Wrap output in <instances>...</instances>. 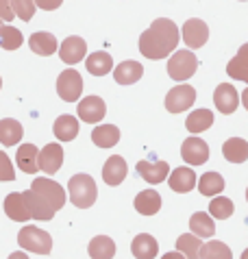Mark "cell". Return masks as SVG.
Masks as SVG:
<instances>
[{
    "mask_svg": "<svg viewBox=\"0 0 248 259\" xmlns=\"http://www.w3.org/2000/svg\"><path fill=\"white\" fill-rule=\"evenodd\" d=\"M137 44H140V53L146 59H152V61L166 59L170 53H174V48L179 44V28L172 20L157 18L150 24V28H146L140 35Z\"/></svg>",
    "mask_w": 248,
    "mask_h": 259,
    "instance_id": "obj_1",
    "label": "cell"
},
{
    "mask_svg": "<svg viewBox=\"0 0 248 259\" xmlns=\"http://www.w3.org/2000/svg\"><path fill=\"white\" fill-rule=\"evenodd\" d=\"M68 194L72 205H76L78 209H87L96 203V183L90 175H74L68 181Z\"/></svg>",
    "mask_w": 248,
    "mask_h": 259,
    "instance_id": "obj_2",
    "label": "cell"
},
{
    "mask_svg": "<svg viewBox=\"0 0 248 259\" xmlns=\"http://www.w3.org/2000/svg\"><path fill=\"white\" fill-rule=\"evenodd\" d=\"M198 70V59L192 50H177L170 59H168V74L174 81H187Z\"/></svg>",
    "mask_w": 248,
    "mask_h": 259,
    "instance_id": "obj_3",
    "label": "cell"
},
{
    "mask_svg": "<svg viewBox=\"0 0 248 259\" xmlns=\"http://www.w3.org/2000/svg\"><path fill=\"white\" fill-rule=\"evenodd\" d=\"M18 244H20V248L31 250V253H37V255H48L53 250V237L46 231H42L37 227H31V225L24 227L18 233Z\"/></svg>",
    "mask_w": 248,
    "mask_h": 259,
    "instance_id": "obj_4",
    "label": "cell"
},
{
    "mask_svg": "<svg viewBox=\"0 0 248 259\" xmlns=\"http://www.w3.org/2000/svg\"><path fill=\"white\" fill-rule=\"evenodd\" d=\"M31 190L37 192L55 211H59L61 207L65 205V192L57 181H50V179H46V177H39V179H35L33 181Z\"/></svg>",
    "mask_w": 248,
    "mask_h": 259,
    "instance_id": "obj_5",
    "label": "cell"
},
{
    "mask_svg": "<svg viewBox=\"0 0 248 259\" xmlns=\"http://www.w3.org/2000/svg\"><path fill=\"white\" fill-rule=\"evenodd\" d=\"M57 92L65 103H76L83 94V78L76 70H63L57 78Z\"/></svg>",
    "mask_w": 248,
    "mask_h": 259,
    "instance_id": "obj_6",
    "label": "cell"
},
{
    "mask_svg": "<svg viewBox=\"0 0 248 259\" xmlns=\"http://www.w3.org/2000/svg\"><path fill=\"white\" fill-rule=\"evenodd\" d=\"M196 100V90L192 85H179L168 92L166 96V109L170 113H181V111H187L189 107L194 105Z\"/></svg>",
    "mask_w": 248,
    "mask_h": 259,
    "instance_id": "obj_7",
    "label": "cell"
},
{
    "mask_svg": "<svg viewBox=\"0 0 248 259\" xmlns=\"http://www.w3.org/2000/svg\"><path fill=\"white\" fill-rule=\"evenodd\" d=\"M181 35H183V41L187 44V48L196 50V48L205 46V41L209 39V26L202 22V20L192 18V20H187V22L183 24V31H181Z\"/></svg>",
    "mask_w": 248,
    "mask_h": 259,
    "instance_id": "obj_8",
    "label": "cell"
},
{
    "mask_svg": "<svg viewBox=\"0 0 248 259\" xmlns=\"http://www.w3.org/2000/svg\"><path fill=\"white\" fill-rule=\"evenodd\" d=\"M181 157L189 165H202L209 159V146L200 138H187L181 146Z\"/></svg>",
    "mask_w": 248,
    "mask_h": 259,
    "instance_id": "obj_9",
    "label": "cell"
},
{
    "mask_svg": "<svg viewBox=\"0 0 248 259\" xmlns=\"http://www.w3.org/2000/svg\"><path fill=\"white\" fill-rule=\"evenodd\" d=\"M78 118L83 122H90V124H96L105 118L107 113V107H105V100L100 96H87L78 103Z\"/></svg>",
    "mask_w": 248,
    "mask_h": 259,
    "instance_id": "obj_10",
    "label": "cell"
},
{
    "mask_svg": "<svg viewBox=\"0 0 248 259\" xmlns=\"http://www.w3.org/2000/svg\"><path fill=\"white\" fill-rule=\"evenodd\" d=\"M214 103H216V107H218V111H222L224 116H229V113L235 111L237 105H239L237 90L233 88V85H229V83L218 85L216 92H214Z\"/></svg>",
    "mask_w": 248,
    "mask_h": 259,
    "instance_id": "obj_11",
    "label": "cell"
},
{
    "mask_svg": "<svg viewBox=\"0 0 248 259\" xmlns=\"http://www.w3.org/2000/svg\"><path fill=\"white\" fill-rule=\"evenodd\" d=\"M137 175H140L146 183L157 185V183H161L168 179V175H170V165H168L166 161H157V163L140 161L137 163Z\"/></svg>",
    "mask_w": 248,
    "mask_h": 259,
    "instance_id": "obj_12",
    "label": "cell"
},
{
    "mask_svg": "<svg viewBox=\"0 0 248 259\" xmlns=\"http://www.w3.org/2000/svg\"><path fill=\"white\" fill-rule=\"evenodd\" d=\"M63 163V148L59 144H48V146L42 148L39 153V170H44L46 175H55L59 172Z\"/></svg>",
    "mask_w": 248,
    "mask_h": 259,
    "instance_id": "obj_13",
    "label": "cell"
},
{
    "mask_svg": "<svg viewBox=\"0 0 248 259\" xmlns=\"http://www.w3.org/2000/svg\"><path fill=\"white\" fill-rule=\"evenodd\" d=\"M85 53H87V46L81 37H76V35H70L68 39L61 44L59 48V57L63 63H70V66H74L81 59H85Z\"/></svg>",
    "mask_w": 248,
    "mask_h": 259,
    "instance_id": "obj_14",
    "label": "cell"
},
{
    "mask_svg": "<svg viewBox=\"0 0 248 259\" xmlns=\"http://www.w3.org/2000/svg\"><path fill=\"white\" fill-rule=\"evenodd\" d=\"M170 190L172 192H179V194H185L189 190H194V185L198 183V177L194 175L192 168H185V165H181V168H174L170 172Z\"/></svg>",
    "mask_w": 248,
    "mask_h": 259,
    "instance_id": "obj_15",
    "label": "cell"
},
{
    "mask_svg": "<svg viewBox=\"0 0 248 259\" xmlns=\"http://www.w3.org/2000/svg\"><path fill=\"white\" fill-rule=\"evenodd\" d=\"M127 172H129L127 161H124L120 155L109 157L103 165V179L107 185H120L124 179H127Z\"/></svg>",
    "mask_w": 248,
    "mask_h": 259,
    "instance_id": "obj_16",
    "label": "cell"
},
{
    "mask_svg": "<svg viewBox=\"0 0 248 259\" xmlns=\"http://www.w3.org/2000/svg\"><path fill=\"white\" fill-rule=\"evenodd\" d=\"M16 161H18V168L26 175H35L39 170V150L37 146L33 144H22L18 148V155H16Z\"/></svg>",
    "mask_w": 248,
    "mask_h": 259,
    "instance_id": "obj_17",
    "label": "cell"
},
{
    "mask_svg": "<svg viewBox=\"0 0 248 259\" xmlns=\"http://www.w3.org/2000/svg\"><path fill=\"white\" fill-rule=\"evenodd\" d=\"M22 194H24V200H26V205H28V211H31V218H35V220H50L55 215V209L39 196L37 192L26 190V192H22Z\"/></svg>",
    "mask_w": 248,
    "mask_h": 259,
    "instance_id": "obj_18",
    "label": "cell"
},
{
    "mask_svg": "<svg viewBox=\"0 0 248 259\" xmlns=\"http://www.w3.org/2000/svg\"><path fill=\"white\" fill-rule=\"evenodd\" d=\"M5 211L11 220H18V222H24L31 218V211H28V205L24 200V194H18V192H11L9 196L5 198Z\"/></svg>",
    "mask_w": 248,
    "mask_h": 259,
    "instance_id": "obj_19",
    "label": "cell"
},
{
    "mask_svg": "<svg viewBox=\"0 0 248 259\" xmlns=\"http://www.w3.org/2000/svg\"><path fill=\"white\" fill-rule=\"evenodd\" d=\"M142 74H144V68L140 61H122L120 66L113 70V78H115V83H120V85H133L140 81Z\"/></svg>",
    "mask_w": 248,
    "mask_h": 259,
    "instance_id": "obj_20",
    "label": "cell"
},
{
    "mask_svg": "<svg viewBox=\"0 0 248 259\" xmlns=\"http://www.w3.org/2000/svg\"><path fill=\"white\" fill-rule=\"evenodd\" d=\"M85 68L94 76H105L113 70V59L109 53H105V50H98V53H92L85 59Z\"/></svg>",
    "mask_w": 248,
    "mask_h": 259,
    "instance_id": "obj_21",
    "label": "cell"
},
{
    "mask_svg": "<svg viewBox=\"0 0 248 259\" xmlns=\"http://www.w3.org/2000/svg\"><path fill=\"white\" fill-rule=\"evenodd\" d=\"M135 209L142 215H155L159 209H161V196L155 190H144L135 196Z\"/></svg>",
    "mask_w": 248,
    "mask_h": 259,
    "instance_id": "obj_22",
    "label": "cell"
},
{
    "mask_svg": "<svg viewBox=\"0 0 248 259\" xmlns=\"http://www.w3.org/2000/svg\"><path fill=\"white\" fill-rule=\"evenodd\" d=\"M131 250L137 259H155L159 253V246H157V240L148 233H140L131 244Z\"/></svg>",
    "mask_w": 248,
    "mask_h": 259,
    "instance_id": "obj_23",
    "label": "cell"
},
{
    "mask_svg": "<svg viewBox=\"0 0 248 259\" xmlns=\"http://www.w3.org/2000/svg\"><path fill=\"white\" fill-rule=\"evenodd\" d=\"M222 155L227 157V161L231 163H244L248 159V142L242 138H231L224 142Z\"/></svg>",
    "mask_w": 248,
    "mask_h": 259,
    "instance_id": "obj_24",
    "label": "cell"
},
{
    "mask_svg": "<svg viewBox=\"0 0 248 259\" xmlns=\"http://www.w3.org/2000/svg\"><path fill=\"white\" fill-rule=\"evenodd\" d=\"M28 46L35 55H42V57H48L57 50V39L53 33H46V31H39V33H33L31 39H28Z\"/></svg>",
    "mask_w": 248,
    "mask_h": 259,
    "instance_id": "obj_25",
    "label": "cell"
},
{
    "mask_svg": "<svg viewBox=\"0 0 248 259\" xmlns=\"http://www.w3.org/2000/svg\"><path fill=\"white\" fill-rule=\"evenodd\" d=\"M118 140H120V131L113 124H100L92 131V142L100 148H111L118 144Z\"/></svg>",
    "mask_w": 248,
    "mask_h": 259,
    "instance_id": "obj_26",
    "label": "cell"
},
{
    "mask_svg": "<svg viewBox=\"0 0 248 259\" xmlns=\"http://www.w3.org/2000/svg\"><path fill=\"white\" fill-rule=\"evenodd\" d=\"M55 135L59 142H72L78 135V120L74 116H59L55 120Z\"/></svg>",
    "mask_w": 248,
    "mask_h": 259,
    "instance_id": "obj_27",
    "label": "cell"
},
{
    "mask_svg": "<svg viewBox=\"0 0 248 259\" xmlns=\"http://www.w3.org/2000/svg\"><path fill=\"white\" fill-rule=\"evenodd\" d=\"M22 124L18 120L13 118H5L0 120V142H3V146H13V144H18L22 140Z\"/></svg>",
    "mask_w": 248,
    "mask_h": 259,
    "instance_id": "obj_28",
    "label": "cell"
},
{
    "mask_svg": "<svg viewBox=\"0 0 248 259\" xmlns=\"http://www.w3.org/2000/svg\"><path fill=\"white\" fill-rule=\"evenodd\" d=\"M189 229L192 233L198 237H211L216 233V225H214V215H209L207 211H198L189 218Z\"/></svg>",
    "mask_w": 248,
    "mask_h": 259,
    "instance_id": "obj_29",
    "label": "cell"
},
{
    "mask_svg": "<svg viewBox=\"0 0 248 259\" xmlns=\"http://www.w3.org/2000/svg\"><path fill=\"white\" fill-rule=\"evenodd\" d=\"M115 242L107 235H98L90 242V257L92 259H113Z\"/></svg>",
    "mask_w": 248,
    "mask_h": 259,
    "instance_id": "obj_30",
    "label": "cell"
},
{
    "mask_svg": "<svg viewBox=\"0 0 248 259\" xmlns=\"http://www.w3.org/2000/svg\"><path fill=\"white\" fill-rule=\"evenodd\" d=\"M214 124V113L209 109H198V111H192L185 120V126L189 133H202V131H209V126Z\"/></svg>",
    "mask_w": 248,
    "mask_h": 259,
    "instance_id": "obj_31",
    "label": "cell"
},
{
    "mask_svg": "<svg viewBox=\"0 0 248 259\" xmlns=\"http://www.w3.org/2000/svg\"><path fill=\"white\" fill-rule=\"evenodd\" d=\"M198 190L202 196H218L224 190V179L218 172H205L198 181Z\"/></svg>",
    "mask_w": 248,
    "mask_h": 259,
    "instance_id": "obj_32",
    "label": "cell"
},
{
    "mask_svg": "<svg viewBox=\"0 0 248 259\" xmlns=\"http://www.w3.org/2000/svg\"><path fill=\"white\" fill-rule=\"evenodd\" d=\"M202 246H205V244H200V237L192 235V233H185L177 240V250H181L187 259H200Z\"/></svg>",
    "mask_w": 248,
    "mask_h": 259,
    "instance_id": "obj_33",
    "label": "cell"
},
{
    "mask_svg": "<svg viewBox=\"0 0 248 259\" xmlns=\"http://www.w3.org/2000/svg\"><path fill=\"white\" fill-rule=\"evenodd\" d=\"M200 259H233V253H231V248L224 242L211 240V242H207L205 246H202Z\"/></svg>",
    "mask_w": 248,
    "mask_h": 259,
    "instance_id": "obj_34",
    "label": "cell"
},
{
    "mask_svg": "<svg viewBox=\"0 0 248 259\" xmlns=\"http://www.w3.org/2000/svg\"><path fill=\"white\" fill-rule=\"evenodd\" d=\"M233 211H235V205H233V200L227 198V196H218L209 203V213L214 215V218L218 220H227L233 215Z\"/></svg>",
    "mask_w": 248,
    "mask_h": 259,
    "instance_id": "obj_35",
    "label": "cell"
},
{
    "mask_svg": "<svg viewBox=\"0 0 248 259\" xmlns=\"http://www.w3.org/2000/svg\"><path fill=\"white\" fill-rule=\"evenodd\" d=\"M22 33L18 31L16 26H9L5 24L3 28H0V46H3L5 50H16L22 46Z\"/></svg>",
    "mask_w": 248,
    "mask_h": 259,
    "instance_id": "obj_36",
    "label": "cell"
},
{
    "mask_svg": "<svg viewBox=\"0 0 248 259\" xmlns=\"http://www.w3.org/2000/svg\"><path fill=\"white\" fill-rule=\"evenodd\" d=\"M227 74H229L231 78H235V81L248 83V63L242 61V59H239V57L235 55V57H233V59L227 63Z\"/></svg>",
    "mask_w": 248,
    "mask_h": 259,
    "instance_id": "obj_37",
    "label": "cell"
},
{
    "mask_svg": "<svg viewBox=\"0 0 248 259\" xmlns=\"http://www.w3.org/2000/svg\"><path fill=\"white\" fill-rule=\"evenodd\" d=\"M11 7L16 11V16L22 18L24 22H28L35 13V0H11Z\"/></svg>",
    "mask_w": 248,
    "mask_h": 259,
    "instance_id": "obj_38",
    "label": "cell"
},
{
    "mask_svg": "<svg viewBox=\"0 0 248 259\" xmlns=\"http://www.w3.org/2000/svg\"><path fill=\"white\" fill-rule=\"evenodd\" d=\"M0 16H3L5 22H9V20L16 16V11H13V7H11V0H0Z\"/></svg>",
    "mask_w": 248,
    "mask_h": 259,
    "instance_id": "obj_39",
    "label": "cell"
},
{
    "mask_svg": "<svg viewBox=\"0 0 248 259\" xmlns=\"http://www.w3.org/2000/svg\"><path fill=\"white\" fill-rule=\"evenodd\" d=\"M63 0H35V5L39 7V9L44 11H55V9H59Z\"/></svg>",
    "mask_w": 248,
    "mask_h": 259,
    "instance_id": "obj_40",
    "label": "cell"
},
{
    "mask_svg": "<svg viewBox=\"0 0 248 259\" xmlns=\"http://www.w3.org/2000/svg\"><path fill=\"white\" fill-rule=\"evenodd\" d=\"M161 259H187V257L181 253V250H174V253H166Z\"/></svg>",
    "mask_w": 248,
    "mask_h": 259,
    "instance_id": "obj_41",
    "label": "cell"
},
{
    "mask_svg": "<svg viewBox=\"0 0 248 259\" xmlns=\"http://www.w3.org/2000/svg\"><path fill=\"white\" fill-rule=\"evenodd\" d=\"M237 57H239L242 61H246V63H248V44H244L242 48L237 50Z\"/></svg>",
    "mask_w": 248,
    "mask_h": 259,
    "instance_id": "obj_42",
    "label": "cell"
},
{
    "mask_svg": "<svg viewBox=\"0 0 248 259\" xmlns=\"http://www.w3.org/2000/svg\"><path fill=\"white\" fill-rule=\"evenodd\" d=\"M9 259H28V257H26V253H22V250H18V253L9 255Z\"/></svg>",
    "mask_w": 248,
    "mask_h": 259,
    "instance_id": "obj_43",
    "label": "cell"
},
{
    "mask_svg": "<svg viewBox=\"0 0 248 259\" xmlns=\"http://www.w3.org/2000/svg\"><path fill=\"white\" fill-rule=\"evenodd\" d=\"M242 103H244V109L248 111V90H244V94H242Z\"/></svg>",
    "mask_w": 248,
    "mask_h": 259,
    "instance_id": "obj_44",
    "label": "cell"
},
{
    "mask_svg": "<svg viewBox=\"0 0 248 259\" xmlns=\"http://www.w3.org/2000/svg\"><path fill=\"white\" fill-rule=\"evenodd\" d=\"M242 259H248V248H246L244 253H242Z\"/></svg>",
    "mask_w": 248,
    "mask_h": 259,
    "instance_id": "obj_45",
    "label": "cell"
},
{
    "mask_svg": "<svg viewBox=\"0 0 248 259\" xmlns=\"http://www.w3.org/2000/svg\"><path fill=\"white\" fill-rule=\"evenodd\" d=\"M246 200H248V190H246Z\"/></svg>",
    "mask_w": 248,
    "mask_h": 259,
    "instance_id": "obj_46",
    "label": "cell"
}]
</instances>
